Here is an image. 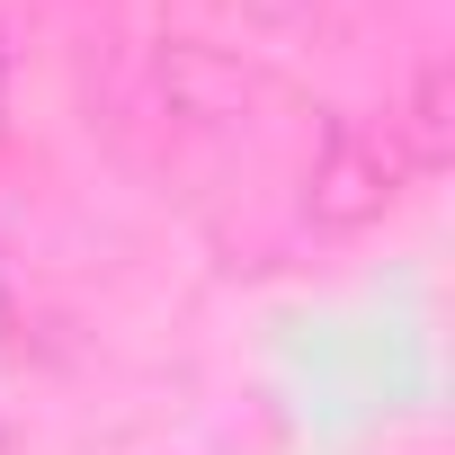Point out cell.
Listing matches in <instances>:
<instances>
[{"instance_id": "cell-1", "label": "cell", "mask_w": 455, "mask_h": 455, "mask_svg": "<svg viewBox=\"0 0 455 455\" xmlns=\"http://www.w3.org/2000/svg\"><path fill=\"white\" fill-rule=\"evenodd\" d=\"M411 161L393 143V125H366V116H331L313 170H304V223L313 233H366V223L402 196Z\"/></svg>"}, {"instance_id": "cell-2", "label": "cell", "mask_w": 455, "mask_h": 455, "mask_svg": "<svg viewBox=\"0 0 455 455\" xmlns=\"http://www.w3.org/2000/svg\"><path fill=\"white\" fill-rule=\"evenodd\" d=\"M152 81H161L170 116H196V125H233V116L259 99V72L233 63V54H214V45H161Z\"/></svg>"}, {"instance_id": "cell-3", "label": "cell", "mask_w": 455, "mask_h": 455, "mask_svg": "<svg viewBox=\"0 0 455 455\" xmlns=\"http://www.w3.org/2000/svg\"><path fill=\"white\" fill-rule=\"evenodd\" d=\"M384 125H393V143H402L411 170H446V152H455V72L428 63V72L411 81V108L384 116Z\"/></svg>"}, {"instance_id": "cell-4", "label": "cell", "mask_w": 455, "mask_h": 455, "mask_svg": "<svg viewBox=\"0 0 455 455\" xmlns=\"http://www.w3.org/2000/svg\"><path fill=\"white\" fill-rule=\"evenodd\" d=\"M0 81H10V54H0Z\"/></svg>"}]
</instances>
